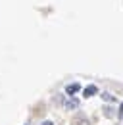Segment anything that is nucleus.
<instances>
[{"label": "nucleus", "mask_w": 123, "mask_h": 125, "mask_svg": "<svg viewBox=\"0 0 123 125\" xmlns=\"http://www.w3.org/2000/svg\"><path fill=\"white\" fill-rule=\"evenodd\" d=\"M79 89H81V87H79V83H73V85H67V87H65V94H67V96H71V94H75L77 91H79Z\"/></svg>", "instance_id": "f257e3e1"}, {"label": "nucleus", "mask_w": 123, "mask_h": 125, "mask_svg": "<svg viewBox=\"0 0 123 125\" xmlns=\"http://www.w3.org/2000/svg\"><path fill=\"white\" fill-rule=\"evenodd\" d=\"M85 96H92V94H96L98 93V89H96V85H89V87H85Z\"/></svg>", "instance_id": "f03ea898"}, {"label": "nucleus", "mask_w": 123, "mask_h": 125, "mask_svg": "<svg viewBox=\"0 0 123 125\" xmlns=\"http://www.w3.org/2000/svg\"><path fill=\"white\" fill-rule=\"evenodd\" d=\"M79 106V100H75V98H67L65 100V108H77Z\"/></svg>", "instance_id": "7ed1b4c3"}, {"label": "nucleus", "mask_w": 123, "mask_h": 125, "mask_svg": "<svg viewBox=\"0 0 123 125\" xmlns=\"http://www.w3.org/2000/svg\"><path fill=\"white\" fill-rule=\"evenodd\" d=\"M102 98H104V100H108V102H112V100H113V96H112L110 93H104V94H102Z\"/></svg>", "instance_id": "20e7f679"}, {"label": "nucleus", "mask_w": 123, "mask_h": 125, "mask_svg": "<svg viewBox=\"0 0 123 125\" xmlns=\"http://www.w3.org/2000/svg\"><path fill=\"white\" fill-rule=\"evenodd\" d=\"M41 125H54V123H52V121H42Z\"/></svg>", "instance_id": "39448f33"}, {"label": "nucleus", "mask_w": 123, "mask_h": 125, "mask_svg": "<svg viewBox=\"0 0 123 125\" xmlns=\"http://www.w3.org/2000/svg\"><path fill=\"white\" fill-rule=\"evenodd\" d=\"M119 110H121V114H123V102H121V106H119Z\"/></svg>", "instance_id": "423d86ee"}]
</instances>
